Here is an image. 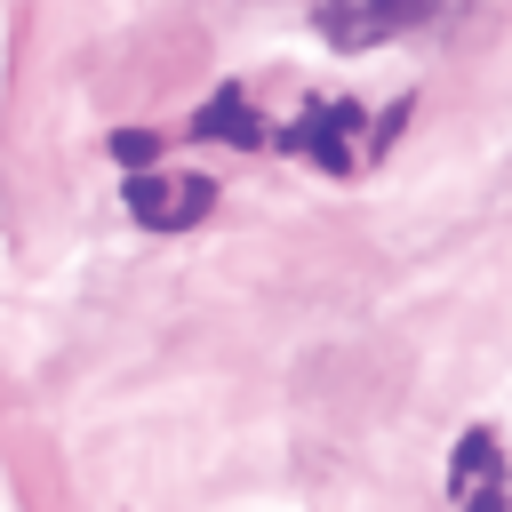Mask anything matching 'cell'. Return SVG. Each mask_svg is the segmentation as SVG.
Masks as SVG:
<instances>
[{
	"label": "cell",
	"instance_id": "obj_1",
	"mask_svg": "<svg viewBox=\"0 0 512 512\" xmlns=\"http://www.w3.org/2000/svg\"><path fill=\"white\" fill-rule=\"evenodd\" d=\"M432 16H440V0H320L312 8L328 48H384V40H400V32L432 24Z\"/></svg>",
	"mask_w": 512,
	"mask_h": 512
},
{
	"label": "cell",
	"instance_id": "obj_2",
	"mask_svg": "<svg viewBox=\"0 0 512 512\" xmlns=\"http://www.w3.org/2000/svg\"><path fill=\"white\" fill-rule=\"evenodd\" d=\"M120 200H128V216L144 232H184V224H200L216 208V184L208 176H152V168H136Z\"/></svg>",
	"mask_w": 512,
	"mask_h": 512
},
{
	"label": "cell",
	"instance_id": "obj_3",
	"mask_svg": "<svg viewBox=\"0 0 512 512\" xmlns=\"http://www.w3.org/2000/svg\"><path fill=\"white\" fill-rule=\"evenodd\" d=\"M368 120H360V104H312L296 128H288V152H304L312 168H328V176H344L360 152H352V136H360Z\"/></svg>",
	"mask_w": 512,
	"mask_h": 512
},
{
	"label": "cell",
	"instance_id": "obj_4",
	"mask_svg": "<svg viewBox=\"0 0 512 512\" xmlns=\"http://www.w3.org/2000/svg\"><path fill=\"white\" fill-rule=\"evenodd\" d=\"M496 440L488 432H464V448H456V464H448V496L464 504V512H504V488H496Z\"/></svg>",
	"mask_w": 512,
	"mask_h": 512
},
{
	"label": "cell",
	"instance_id": "obj_5",
	"mask_svg": "<svg viewBox=\"0 0 512 512\" xmlns=\"http://www.w3.org/2000/svg\"><path fill=\"white\" fill-rule=\"evenodd\" d=\"M192 136H208V144H264V120H256V104H248V88L224 80V88L192 112Z\"/></svg>",
	"mask_w": 512,
	"mask_h": 512
},
{
	"label": "cell",
	"instance_id": "obj_6",
	"mask_svg": "<svg viewBox=\"0 0 512 512\" xmlns=\"http://www.w3.org/2000/svg\"><path fill=\"white\" fill-rule=\"evenodd\" d=\"M160 144H168V136H152V128H112V136H104V152H112L128 176H136V168H152V160H160Z\"/></svg>",
	"mask_w": 512,
	"mask_h": 512
}]
</instances>
